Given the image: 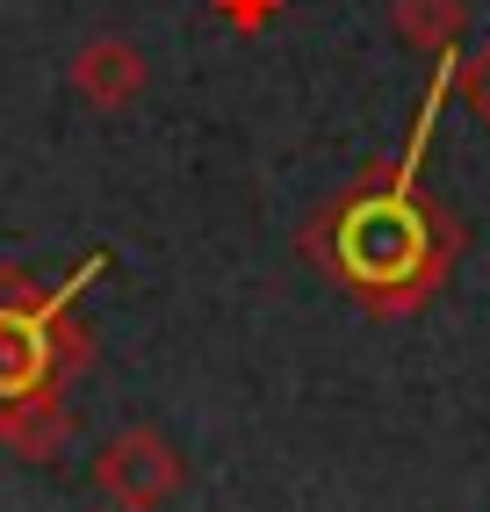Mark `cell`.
Instances as JSON below:
<instances>
[{"instance_id":"3957f363","label":"cell","mask_w":490,"mask_h":512,"mask_svg":"<svg viewBox=\"0 0 490 512\" xmlns=\"http://www.w3.org/2000/svg\"><path fill=\"white\" fill-rule=\"evenodd\" d=\"M188 484V455L159 426H123L94 448V491L109 512H159Z\"/></svg>"},{"instance_id":"ba28073f","label":"cell","mask_w":490,"mask_h":512,"mask_svg":"<svg viewBox=\"0 0 490 512\" xmlns=\"http://www.w3.org/2000/svg\"><path fill=\"white\" fill-rule=\"evenodd\" d=\"M454 87L469 94V109L490 123V37H483V51L476 58H462V73H454Z\"/></svg>"},{"instance_id":"5b68a950","label":"cell","mask_w":490,"mask_h":512,"mask_svg":"<svg viewBox=\"0 0 490 512\" xmlns=\"http://www.w3.org/2000/svg\"><path fill=\"white\" fill-rule=\"evenodd\" d=\"M65 440H73V404L65 397H29L0 412V448L15 462H58Z\"/></svg>"},{"instance_id":"7a4b0ae2","label":"cell","mask_w":490,"mask_h":512,"mask_svg":"<svg viewBox=\"0 0 490 512\" xmlns=\"http://www.w3.org/2000/svg\"><path fill=\"white\" fill-rule=\"evenodd\" d=\"M109 275V253H87L65 282H37L29 267H0V412L29 397H73L94 368V332L80 325V289Z\"/></svg>"},{"instance_id":"6da1fadb","label":"cell","mask_w":490,"mask_h":512,"mask_svg":"<svg viewBox=\"0 0 490 512\" xmlns=\"http://www.w3.org/2000/svg\"><path fill=\"white\" fill-rule=\"evenodd\" d=\"M454 73H462V51L433 58L404 152L368 166V174H354L332 202H318V210L303 217V231H296V253L318 267L361 318H382V325L418 318L447 289L454 260H462V217L418 181V174H426L433 123H440L447 94H454Z\"/></svg>"},{"instance_id":"277c9868","label":"cell","mask_w":490,"mask_h":512,"mask_svg":"<svg viewBox=\"0 0 490 512\" xmlns=\"http://www.w3.org/2000/svg\"><path fill=\"white\" fill-rule=\"evenodd\" d=\"M65 80H73V94L87 109L116 116V109H130V101L145 94V51L130 37H87L73 51V65H65Z\"/></svg>"},{"instance_id":"52a82bcc","label":"cell","mask_w":490,"mask_h":512,"mask_svg":"<svg viewBox=\"0 0 490 512\" xmlns=\"http://www.w3.org/2000/svg\"><path fill=\"white\" fill-rule=\"evenodd\" d=\"M209 8H217L224 29H245V37H253V29H267L274 15L289 8V0H209Z\"/></svg>"},{"instance_id":"8992f818","label":"cell","mask_w":490,"mask_h":512,"mask_svg":"<svg viewBox=\"0 0 490 512\" xmlns=\"http://www.w3.org/2000/svg\"><path fill=\"white\" fill-rule=\"evenodd\" d=\"M390 29L418 58H447V51H462L469 0H390Z\"/></svg>"}]
</instances>
